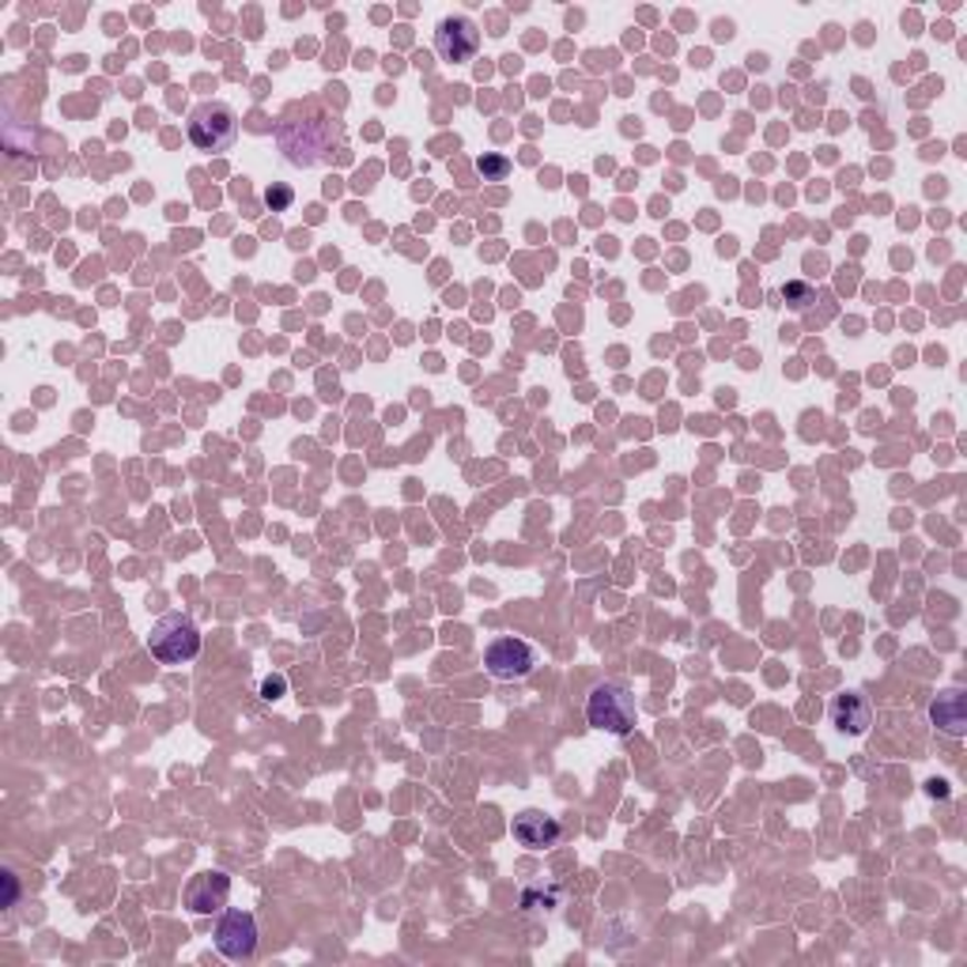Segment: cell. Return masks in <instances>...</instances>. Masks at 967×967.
<instances>
[{
    "mask_svg": "<svg viewBox=\"0 0 967 967\" xmlns=\"http://www.w3.org/2000/svg\"><path fill=\"white\" fill-rule=\"evenodd\" d=\"M635 718H639V707H635V695H631L628 684L601 681V684L590 688L586 722L593 726V730L612 733V737H628L631 730H635Z\"/></svg>",
    "mask_w": 967,
    "mask_h": 967,
    "instance_id": "6da1fadb",
    "label": "cell"
},
{
    "mask_svg": "<svg viewBox=\"0 0 967 967\" xmlns=\"http://www.w3.org/2000/svg\"><path fill=\"white\" fill-rule=\"evenodd\" d=\"M148 650L162 665H186L200 654V631L181 612H167L148 631Z\"/></svg>",
    "mask_w": 967,
    "mask_h": 967,
    "instance_id": "7a4b0ae2",
    "label": "cell"
},
{
    "mask_svg": "<svg viewBox=\"0 0 967 967\" xmlns=\"http://www.w3.org/2000/svg\"><path fill=\"white\" fill-rule=\"evenodd\" d=\"M186 132L197 151H227L238 137V114L227 102L208 99L189 110Z\"/></svg>",
    "mask_w": 967,
    "mask_h": 967,
    "instance_id": "3957f363",
    "label": "cell"
},
{
    "mask_svg": "<svg viewBox=\"0 0 967 967\" xmlns=\"http://www.w3.org/2000/svg\"><path fill=\"white\" fill-rule=\"evenodd\" d=\"M333 121H337V118H325V114L318 121H292V118H287L280 126V132H292V137L299 132V140H280V148L287 151V162H295V167H314L318 159L329 156V148L341 140V132L318 137V129H329Z\"/></svg>",
    "mask_w": 967,
    "mask_h": 967,
    "instance_id": "277c9868",
    "label": "cell"
},
{
    "mask_svg": "<svg viewBox=\"0 0 967 967\" xmlns=\"http://www.w3.org/2000/svg\"><path fill=\"white\" fill-rule=\"evenodd\" d=\"M484 665L495 681H525V677L537 669V647L525 643V639H495L492 647L484 650Z\"/></svg>",
    "mask_w": 967,
    "mask_h": 967,
    "instance_id": "5b68a950",
    "label": "cell"
},
{
    "mask_svg": "<svg viewBox=\"0 0 967 967\" xmlns=\"http://www.w3.org/2000/svg\"><path fill=\"white\" fill-rule=\"evenodd\" d=\"M435 50L450 65L473 61L476 50H481V27L468 16H446L443 23L435 27Z\"/></svg>",
    "mask_w": 967,
    "mask_h": 967,
    "instance_id": "8992f818",
    "label": "cell"
},
{
    "mask_svg": "<svg viewBox=\"0 0 967 967\" xmlns=\"http://www.w3.org/2000/svg\"><path fill=\"white\" fill-rule=\"evenodd\" d=\"M216 949L227 960H250L257 953V918L250 911H224L216 922Z\"/></svg>",
    "mask_w": 967,
    "mask_h": 967,
    "instance_id": "52a82bcc",
    "label": "cell"
},
{
    "mask_svg": "<svg viewBox=\"0 0 967 967\" xmlns=\"http://www.w3.org/2000/svg\"><path fill=\"white\" fill-rule=\"evenodd\" d=\"M227 896H231V877L224 869H205L189 880L186 888V907L194 915H216L227 907Z\"/></svg>",
    "mask_w": 967,
    "mask_h": 967,
    "instance_id": "ba28073f",
    "label": "cell"
},
{
    "mask_svg": "<svg viewBox=\"0 0 967 967\" xmlns=\"http://www.w3.org/2000/svg\"><path fill=\"white\" fill-rule=\"evenodd\" d=\"M514 839L522 842V847H530V850H544V847H555V839L563 836V828H560V820L555 817H549V812H541V809H525V812H519V817H514Z\"/></svg>",
    "mask_w": 967,
    "mask_h": 967,
    "instance_id": "9c48e42d",
    "label": "cell"
},
{
    "mask_svg": "<svg viewBox=\"0 0 967 967\" xmlns=\"http://www.w3.org/2000/svg\"><path fill=\"white\" fill-rule=\"evenodd\" d=\"M831 726L839 733H850V737H861L874 726V707L861 692H842L831 699Z\"/></svg>",
    "mask_w": 967,
    "mask_h": 967,
    "instance_id": "30bf717a",
    "label": "cell"
},
{
    "mask_svg": "<svg viewBox=\"0 0 967 967\" xmlns=\"http://www.w3.org/2000/svg\"><path fill=\"white\" fill-rule=\"evenodd\" d=\"M930 718H934V726L941 733L964 737L967 733V699H964L960 688H949V692L937 695L930 703Z\"/></svg>",
    "mask_w": 967,
    "mask_h": 967,
    "instance_id": "8fae6325",
    "label": "cell"
},
{
    "mask_svg": "<svg viewBox=\"0 0 967 967\" xmlns=\"http://www.w3.org/2000/svg\"><path fill=\"white\" fill-rule=\"evenodd\" d=\"M476 170H481L484 181H503L506 175H511V159H506V156H481V159H476Z\"/></svg>",
    "mask_w": 967,
    "mask_h": 967,
    "instance_id": "7c38bea8",
    "label": "cell"
},
{
    "mask_svg": "<svg viewBox=\"0 0 967 967\" xmlns=\"http://www.w3.org/2000/svg\"><path fill=\"white\" fill-rule=\"evenodd\" d=\"M782 299H787L793 310H809L812 303H817V292H812L809 284H801V280H793V284H787L782 287Z\"/></svg>",
    "mask_w": 967,
    "mask_h": 967,
    "instance_id": "4fadbf2b",
    "label": "cell"
},
{
    "mask_svg": "<svg viewBox=\"0 0 967 967\" xmlns=\"http://www.w3.org/2000/svg\"><path fill=\"white\" fill-rule=\"evenodd\" d=\"M292 200H295V194H292V186H284V181H273V186L265 189V205H269L273 213H287Z\"/></svg>",
    "mask_w": 967,
    "mask_h": 967,
    "instance_id": "5bb4252c",
    "label": "cell"
},
{
    "mask_svg": "<svg viewBox=\"0 0 967 967\" xmlns=\"http://www.w3.org/2000/svg\"><path fill=\"white\" fill-rule=\"evenodd\" d=\"M284 692H287V677L284 673H273V677H265V681H262V699H269V703H273V699H280Z\"/></svg>",
    "mask_w": 967,
    "mask_h": 967,
    "instance_id": "9a60e30c",
    "label": "cell"
},
{
    "mask_svg": "<svg viewBox=\"0 0 967 967\" xmlns=\"http://www.w3.org/2000/svg\"><path fill=\"white\" fill-rule=\"evenodd\" d=\"M0 880H4V907H12L16 904V892H19V888H16V874H12V869H4V874H0Z\"/></svg>",
    "mask_w": 967,
    "mask_h": 967,
    "instance_id": "2e32d148",
    "label": "cell"
},
{
    "mask_svg": "<svg viewBox=\"0 0 967 967\" xmlns=\"http://www.w3.org/2000/svg\"><path fill=\"white\" fill-rule=\"evenodd\" d=\"M930 793H934V798H945V793H949V787H945V782H937V779H934V782H930Z\"/></svg>",
    "mask_w": 967,
    "mask_h": 967,
    "instance_id": "e0dca14e",
    "label": "cell"
}]
</instances>
